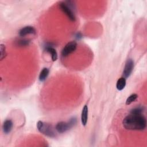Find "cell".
Here are the masks:
<instances>
[{
  "label": "cell",
  "instance_id": "1",
  "mask_svg": "<svg viewBox=\"0 0 147 147\" xmlns=\"http://www.w3.org/2000/svg\"><path fill=\"white\" fill-rule=\"evenodd\" d=\"M122 124L127 130H144L146 127V120L142 114H130L123 119Z\"/></svg>",
  "mask_w": 147,
  "mask_h": 147
},
{
  "label": "cell",
  "instance_id": "2",
  "mask_svg": "<svg viewBox=\"0 0 147 147\" xmlns=\"http://www.w3.org/2000/svg\"><path fill=\"white\" fill-rule=\"evenodd\" d=\"M37 127L41 133L47 137L53 138L56 136V133L53 126L49 123L39 121L37 123Z\"/></svg>",
  "mask_w": 147,
  "mask_h": 147
},
{
  "label": "cell",
  "instance_id": "3",
  "mask_svg": "<svg viewBox=\"0 0 147 147\" xmlns=\"http://www.w3.org/2000/svg\"><path fill=\"white\" fill-rule=\"evenodd\" d=\"M71 3V1L60 2L59 3V7L70 21L74 22L76 21V17L72 10L74 5H72Z\"/></svg>",
  "mask_w": 147,
  "mask_h": 147
},
{
  "label": "cell",
  "instance_id": "4",
  "mask_svg": "<svg viewBox=\"0 0 147 147\" xmlns=\"http://www.w3.org/2000/svg\"><path fill=\"white\" fill-rule=\"evenodd\" d=\"M77 122L76 119L73 117L69 119L68 122L60 121L56 123L55 130L59 133H64L72 127Z\"/></svg>",
  "mask_w": 147,
  "mask_h": 147
},
{
  "label": "cell",
  "instance_id": "5",
  "mask_svg": "<svg viewBox=\"0 0 147 147\" xmlns=\"http://www.w3.org/2000/svg\"><path fill=\"white\" fill-rule=\"evenodd\" d=\"M77 48V43L75 41L68 42L61 51V56L64 57H67L71 53L75 51Z\"/></svg>",
  "mask_w": 147,
  "mask_h": 147
},
{
  "label": "cell",
  "instance_id": "6",
  "mask_svg": "<svg viewBox=\"0 0 147 147\" xmlns=\"http://www.w3.org/2000/svg\"><path fill=\"white\" fill-rule=\"evenodd\" d=\"M134 68V61L132 59H127L125 63V65L123 71V77L124 78H127L131 75L133 69Z\"/></svg>",
  "mask_w": 147,
  "mask_h": 147
},
{
  "label": "cell",
  "instance_id": "7",
  "mask_svg": "<svg viewBox=\"0 0 147 147\" xmlns=\"http://www.w3.org/2000/svg\"><path fill=\"white\" fill-rule=\"evenodd\" d=\"M36 29H34V28H33V26H25L22 28H21L19 32H18V34L20 35V36L21 37H24L28 34H36Z\"/></svg>",
  "mask_w": 147,
  "mask_h": 147
},
{
  "label": "cell",
  "instance_id": "8",
  "mask_svg": "<svg viewBox=\"0 0 147 147\" xmlns=\"http://www.w3.org/2000/svg\"><path fill=\"white\" fill-rule=\"evenodd\" d=\"M88 109L87 105H84L82 109V114H81V122L83 126H86L87 122L88 119Z\"/></svg>",
  "mask_w": 147,
  "mask_h": 147
},
{
  "label": "cell",
  "instance_id": "9",
  "mask_svg": "<svg viewBox=\"0 0 147 147\" xmlns=\"http://www.w3.org/2000/svg\"><path fill=\"white\" fill-rule=\"evenodd\" d=\"M13 126V122L10 119H7L6 120L2 125V130L4 133L5 134H9L11 130H12Z\"/></svg>",
  "mask_w": 147,
  "mask_h": 147
},
{
  "label": "cell",
  "instance_id": "10",
  "mask_svg": "<svg viewBox=\"0 0 147 147\" xmlns=\"http://www.w3.org/2000/svg\"><path fill=\"white\" fill-rule=\"evenodd\" d=\"M45 50L51 55V58L53 61H55L57 59V53L56 49L52 47V46L47 45L45 47Z\"/></svg>",
  "mask_w": 147,
  "mask_h": 147
},
{
  "label": "cell",
  "instance_id": "11",
  "mask_svg": "<svg viewBox=\"0 0 147 147\" xmlns=\"http://www.w3.org/2000/svg\"><path fill=\"white\" fill-rule=\"evenodd\" d=\"M125 86H126V79L124 78L123 77L119 78L117 80V84H116V87L118 90L119 91L122 90L125 87Z\"/></svg>",
  "mask_w": 147,
  "mask_h": 147
},
{
  "label": "cell",
  "instance_id": "12",
  "mask_svg": "<svg viewBox=\"0 0 147 147\" xmlns=\"http://www.w3.org/2000/svg\"><path fill=\"white\" fill-rule=\"evenodd\" d=\"M49 73V70L47 68H44L40 72L39 75V80L40 82L44 81L48 77Z\"/></svg>",
  "mask_w": 147,
  "mask_h": 147
},
{
  "label": "cell",
  "instance_id": "13",
  "mask_svg": "<svg viewBox=\"0 0 147 147\" xmlns=\"http://www.w3.org/2000/svg\"><path fill=\"white\" fill-rule=\"evenodd\" d=\"M144 107L138 106L134 107L130 110V114H142V112L144 111Z\"/></svg>",
  "mask_w": 147,
  "mask_h": 147
},
{
  "label": "cell",
  "instance_id": "14",
  "mask_svg": "<svg viewBox=\"0 0 147 147\" xmlns=\"http://www.w3.org/2000/svg\"><path fill=\"white\" fill-rule=\"evenodd\" d=\"M30 41L26 39H21L16 41V45L18 47H26L28 46L30 44Z\"/></svg>",
  "mask_w": 147,
  "mask_h": 147
},
{
  "label": "cell",
  "instance_id": "15",
  "mask_svg": "<svg viewBox=\"0 0 147 147\" xmlns=\"http://www.w3.org/2000/svg\"><path fill=\"white\" fill-rule=\"evenodd\" d=\"M138 98V95L136 94H133L131 95H130L126 99V104L127 105H130V103H131L132 102H134Z\"/></svg>",
  "mask_w": 147,
  "mask_h": 147
},
{
  "label": "cell",
  "instance_id": "16",
  "mask_svg": "<svg viewBox=\"0 0 147 147\" xmlns=\"http://www.w3.org/2000/svg\"><path fill=\"white\" fill-rule=\"evenodd\" d=\"M0 52H1V54H0V59L2 60H3L6 56V48L5 45L1 44V47H0Z\"/></svg>",
  "mask_w": 147,
  "mask_h": 147
}]
</instances>
